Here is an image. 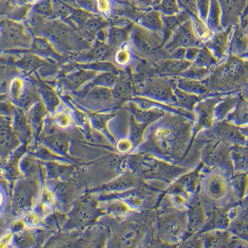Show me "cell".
Returning a JSON list of instances; mask_svg holds the SVG:
<instances>
[{"label": "cell", "instance_id": "46", "mask_svg": "<svg viewBox=\"0 0 248 248\" xmlns=\"http://www.w3.org/2000/svg\"><path fill=\"white\" fill-rule=\"evenodd\" d=\"M47 108H46L43 102L37 101L33 106L32 109L31 110L30 116L31 119L35 123H39L47 114Z\"/></svg>", "mask_w": 248, "mask_h": 248}, {"label": "cell", "instance_id": "3", "mask_svg": "<svg viewBox=\"0 0 248 248\" xmlns=\"http://www.w3.org/2000/svg\"><path fill=\"white\" fill-rule=\"evenodd\" d=\"M227 172L203 165L201 172L199 194L203 205L229 210L241 201L234 196Z\"/></svg>", "mask_w": 248, "mask_h": 248}, {"label": "cell", "instance_id": "22", "mask_svg": "<svg viewBox=\"0 0 248 248\" xmlns=\"http://www.w3.org/2000/svg\"><path fill=\"white\" fill-rule=\"evenodd\" d=\"M159 70L162 74L169 75H181L186 72L190 66L192 62L186 60H176L166 59L158 63Z\"/></svg>", "mask_w": 248, "mask_h": 248}, {"label": "cell", "instance_id": "33", "mask_svg": "<svg viewBox=\"0 0 248 248\" xmlns=\"http://www.w3.org/2000/svg\"><path fill=\"white\" fill-rule=\"evenodd\" d=\"M154 7L155 10L159 11L164 16L176 15L183 11L179 1L175 0L154 2Z\"/></svg>", "mask_w": 248, "mask_h": 248}, {"label": "cell", "instance_id": "57", "mask_svg": "<svg viewBox=\"0 0 248 248\" xmlns=\"http://www.w3.org/2000/svg\"><path fill=\"white\" fill-rule=\"evenodd\" d=\"M186 48H179L170 53L168 58L176 60H186Z\"/></svg>", "mask_w": 248, "mask_h": 248}, {"label": "cell", "instance_id": "31", "mask_svg": "<svg viewBox=\"0 0 248 248\" xmlns=\"http://www.w3.org/2000/svg\"><path fill=\"white\" fill-rule=\"evenodd\" d=\"M3 33L5 39L11 43H19L26 37L23 26L12 21L3 24Z\"/></svg>", "mask_w": 248, "mask_h": 248}, {"label": "cell", "instance_id": "18", "mask_svg": "<svg viewBox=\"0 0 248 248\" xmlns=\"http://www.w3.org/2000/svg\"><path fill=\"white\" fill-rule=\"evenodd\" d=\"M137 24L154 32H165L163 15L155 9L147 11L140 16Z\"/></svg>", "mask_w": 248, "mask_h": 248}, {"label": "cell", "instance_id": "50", "mask_svg": "<svg viewBox=\"0 0 248 248\" xmlns=\"http://www.w3.org/2000/svg\"><path fill=\"white\" fill-rule=\"evenodd\" d=\"M198 1V7L199 10V17L203 21L207 23L208 16H209L210 6H211L212 1H205L201 0Z\"/></svg>", "mask_w": 248, "mask_h": 248}, {"label": "cell", "instance_id": "56", "mask_svg": "<svg viewBox=\"0 0 248 248\" xmlns=\"http://www.w3.org/2000/svg\"><path fill=\"white\" fill-rule=\"evenodd\" d=\"M115 116V114H97L95 116L94 119L96 124L101 127H105L106 124L112 117Z\"/></svg>", "mask_w": 248, "mask_h": 248}, {"label": "cell", "instance_id": "52", "mask_svg": "<svg viewBox=\"0 0 248 248\" xmlns=\"http://www.w3.org/2000/svg\"><path fill=\"white\" fill-rule=\"evenodd\" d=\"M181 7L184 10L187 11L192 16H199V10L198 7V1H179Z\"/></svg>", "mask_w": 248, "mask_h": 248}, {"label": "cell", "instance_id": "51", "mask_svg": "<svg viewBox=\"0 0 248 248\" xmlns=\"http://www.w3.org/2000/svg\"><path fill=\"white\" fill-rule=\"evenodd\" d=\"M117 151L123 155L131 154L134 152V147L131 141L128 138L121 139L119 140L117 144Z\"/></svg>", "mask_w": 248, "mask_h": 248}, {"label": "cell", "instance_id": "49", "mask_svg": "<svg viewBox=\"0 0 248 248\" xmlns=\"http://www.w3.org/2000/svg\"><path fill=\"white\" fill-rule=\"evenodd\" d=\"M19 99L21 105L26 108H30L37 103L36 95L30 90L24 92L23 94H21V96H19Z\"/></svg>", "mask_w": 248, "mask_h": 248}, {"label": "cell", "instance_id": "37", "mask_svg": "<svg viewBox=\"0 0 248 248\" xmlns=\"http://www.w3.org/2000/svg\"><path fill=\"white\" fill-rule=\"evenodd\" d=\"M91 98L101 103H112L114 99L111 89L103 87H93L88 91Z\"/></svg>", "mask_w": 248, "mask_h": 248}, {"label": "cell", "instance_id": "5", "mask_svg": "<svg viewBox=\"0 0 248 248\" xmlns=\"http://www.w3.org/2000/svg\"><path fill=\"white\" fill-rule=\"evenodd\" d=\"M203 165L201 161L197 167L179 177L163 190V193L168 195L176 207L187 209L190 201L199 193L201 172Z\"/></svg>", "mask_w": 248, "mask_h": 248}, {"label": "cell", "instance_id": "29", "mask_svg": "<svg viewBox=\"0 0 248 248\" xmlns=\"http://www.w3.org/2000/svg\"><path fill=\"white\" fill-rule=\"evenodd\" d=\"M96 71L79 70L66 78V84L72 90H77L82 85L97 76Z\"/></svg>", "mask_w": 248, "mask_h": 248}, {"label": "cell", "instance_id": "35", "mask_svg": "<svg viewBox=\"0 0 248 248\" xmlns=\"http://www.w3.org/2000/svg\"><path fill=\"white\" fill-rule=\"evenodd\" d=\"M194 63L199 66H202V67L212 70V72L218 65V62L204 46L202 48L200 54Z\"/></svg>", "mask_w": 248, "mask_h": 248}, {"label": "cell", "instance_id": "24", "mask_svg": "<svg viewBox=\"0 0 248 248\" xmlns=\"http://www.w3.org/2000/svg\"><path fill=\"white\" fill-rule=\"evenodd\" d=\"M231 158L234 172H248V145H235L232 147Z\"/></svg>", "mask_w": 248, "mask_h": 248}, {"label": "cell", "instance_id": "9", "mask_svg": "<svg viewBox=\"0 0 248 248\" xmlns=\"http://www.w3.org/2000/svg\"><path fill=\"white\" fill-rule=\"evenodd\" d=\"M202 46V42L195 34L192 17L174 31L164 48L170 54L179 48H187L192 46Z\"/></svg>", "mask_w": 248, "mask_h": 248}, {"label": "cell", "instance_id": "32", "mask_svg": "<svg viewBox=\"0 0 248 248\" xmlns=\"http://www.w3.org/2000/svg\"><path fill=\"white\" fill-rule=\"evenodd\" d=\"M118 74L114 72H105L99 75H97L96 78L88 86V88L93 87H103L112 89L119 80Z\"/></svg>", "mask_w": 248, "mask_h": 248}, {"label": "cell", "instance_id": "36", "mask_svg": "<svg viewBox=\"0 0 248 248\" xmlns=\"http://www.w3.org/2000/svg\"><path fill=\"white\" fill-rule=\"evenodd\" d=\"M212 70L204 67H202L192 64V66L186 72L179 75V77L187 78L196 79L199 81H205L211 75Z\"/></svg>", "mask_w": 248, "mask_h": 248}, {"label": "cell", "instance_id": "61", "mask_svg": "<svg viewBox=\"0 0 248 248\" xmlns=\"http://www.w3.org/2000/svg\"><path fill=\"white\" fill-rule=\"evenodd\" d=\"M97 4H98L99 9L104 12H108L110 9V5H111L110 2L107 1H99Z\"/></svg>", "mask_w": 248, "mask_h": 248}, {"label": "cell", "instance_id": "6", "mask_svg": "<svg viewBox=\"0 0 248 248\" xmlns=\"http://www.w3.org/2000/svg\"><path fill=\"white\" fill-rule=\"evenodd\" d=\"M130 39L135 49L143 56L156 54L165 44V32H154L137 23L133 25Z\"/></svg>", "mask_w": 248, "mask_h": 248}, {"label": "cell", "instance_id": "44", "mask_svg": "<svg viewBox=\"0 0 248 248\" xmlns=\"http://www.w3.org/2000/svg\"><path fill=\"white\" fill-rule=\"evenodd\" d=\"M177 248H203V239L201 233L190 234Z\"/></svg>", "mask_w": 248, "mask_h": 248}, {"label": "cell", "instance_id": "23", "mask_svg": "<svg viewBox=\"0 0 248 248\" xmlns=\"http://www.w3.org/2000/svg\"><path fill=\"white\" fill-rule=\"evenodd\" d=\"M174 94L176 97L177 106H179V108L190 112L193 111L199 102L205 98V96H198L183 92L177 88L176 85L174 87Z\"/></svg>", "mask_w": 248, "mask_h": 248}, {"label": "cell", "instance_id": "59", "mask_svg": "<svg viewBox=\"0 0 248 248\" xmlns=\"http://www.w3.org/2000/svg\"><path fill=\"white\" fill-rule=\"evenodd\" d=\"M78 3L80 4L82 7L86 9V10H90V9H93V10H96V4H95L94 2L93 1H79Z\"/></svg>", "mask_w": 248, "mask_h": 248}, {"label": "cell", "instance_id": "8", "mask_svg": "<svg viewBox=\"0 0 248 248\" xmlns=\"http://www.w3.org/2000/svg\"><path fill=\"white\" fill-rule=\"evenodd\" d=\"M223 98V97L219 96L205 97L203 100L199 102L195 108L196 112V123L194 125L190 152L193 146L195 139L199 133L203 130L211 129L214 127L216 123V119H215L216 108Z\"/></svg>", "mask_w": 248, "mask_h": 248}, {"label": "cell", "instance_id": "58", "mask_svg": "<svg viewBox=\"0 0 248 248\" xmlns=\"http://www.w3.org/2000/svg\"><path fill=\"white\" fill-rule=\"evenodd\" d=\"M23 88V83L20 79H16L12 85V93L15 97H19Z\"/></svg>", "mask_w": 248, "mask_h": 248}, {"label": "cell", "instance_id": "28", "mask_svg": "<svg viewBox=\"0 0 248 248\" xmlns=\"http://www.w3.org/2000/svg\"><path fill=\"white\" fill-rule=\"evenodd\" d=\"M231 185L234 196L241 201L248 197V172H234L231 178Z\"/></svg>", "mask_w": 248, "mask_h": 248}, {"label": "cell", "instance_id": "43", "mask_svg": "<svg viewBox=\"0 0 248 248\" xmlns=\"http://www.w3.org/2000/svg\"><path fill=\"white\" fill-rule=\"evenodd\" d=\"M42 91H43L44 97H45L49 108L52 109L56 110L61 104V99H60L58 94L52 88L46 84L42 85Z\"/></svg>", "mask_w": 248, "mask_h": 248}, {"label": "cell", "instance_id": "41", "mask_svg": "<svg viewBox=\"0 0 248 248\" xmlns=\"http://www.w3.org/2000/svg\"><path fill=\"white\" fill-rule=\"evenodd\" d=\"M107 24V21L104 19L103 17L95 16H92L83 28H85V30L88 34L95 35L97 34L99 31L103 30V28L105 27Z\"/></svg>", "mask_w": 248, "mask_h": 248}, {"label": "cell", "instance_id": "48", "mask_svg": "<svg viewBox=\"0 0 248 248\" xmlns=\"http://www.w3.org/2000/svg\"><path fill=\"white\" fill-rule=\"evenodd\" d=\"M34 11L37 15L48 16L54 13V7L51 1H40L35 6Z\"/></svg>", "mask_w": 248, "mask_h": 248}, {"label": "cell", "instance_id": "2", "mask_svg": "<svg viewBox=\"0 0 248 248\" xmlns=\"http://www.w3.org/2000/svg\"><path fill=\"white\" fill-rule=\"evenodd\" d=\"M156 236L163 242L178 245L190 235L187 209L176 207L163 192L156 208Z\"/></svg>", "mask_w": 248, "mask_h": 248}, {"label": "cell", "instance_id": "54", "mask_svg": "<svg viewBox=\"0 0 248 248\" xmlns=\"http://www.w3.org/2000/svg\"><path fill=\"white\" fill-rule=\"evenodd\" d=\"M178 245H172L163 242L156 236V234L152 237L148 248H177Z\"/></svg>", "mask_w": 248, "mask_h": 248}, {"label": "cell", "instance_id": "27", "mask_svg": "<svg viewBox=\"0 0 248 248\" xmlns=\"http://www.w3.org/2000/svg\"><path fill=\"white\" fill-rule=\"evenodd\" d=\"M222 10L220 1H212L209 16L207 21L208 27L212 34L225 30L222 26Z\"/></svg>", "mask_w": 248, "mask_h": 248}, {"label": "cell", "instance_id": "16", "mask_svg": "<svg viewBox=\"0 0 248 248\" xmlns=\"http://www.w3.org/2000/svg\"><path fill=\"white\" fill-rule=\"evenodd\" d=\"M203 248H228L232 234L228 230H216L201 233Z\"/></svg>", "mask_w": 248, "mask_h": 248}, {"label": "cell", "instance_id": "47", "mask_svg": "<svg viewBox=\"0 0 248 248\" xmlns=\"http://www.w3.org/2000/svg\"><path fill=\"white\" fill-rule=\"evenodd\" d=\"M132 53L129 46H125L117 50L115 54V61L119 65L125 66L128 65L131 61Z\"/></svg>", "mask_w": 248, "mask_h": 248}, {"label": "cell", "instance_id": "17", "mask_svg": "<svg viewBox=\"0 0 248 248\" xmlns=\"http://www.w3.org/2000/svg\"><path fill=\"white\" fill-rule=\"evenodd\" d=\"M248 29L241 28L240 24L234 26L231 44V54L233 56L247 59Z\"/></svg>", "mask_w": 248, "mask_h": 248}, {"label": "cell", "instance_id": "53", "mask_svg": "<svg viewBox=\"0 0 248 248\" xmlns=\"http://www.w3.org/2000/svg\"><path fill=\"white\" fill-rule=\"evenodd\" d=\"M92 16L89 12L81 10H77L74 14V19L76 20L77 23L83 28L85 27L86 23H87L88 20L91 18Z\"/></svg>", "mask_w": 248, "mask_h": 248}, {"label": "cell", "instance_id": "25", "mask_svg": "<svg viewBox=\"0 0 248 248\" xmlns=\"http://www.w3.org/2000/svg\"><path fill=\"white\" fill-rule=\"evenodd\" d=\"M248 101L244 97H241L233 111L227 117L226 121L236 127L248 126Z\"/></svg>", "mask_w": 248, "mask_h": 248}, {"label": "cell", "instance_id": "38", "mask_svg": "<svg viewBox=\"0 0 248 248\" xmlns=\"http://www.w3.org/2000/svg\"><path fill=\"white\" fill-rule=\"evenodd\" d=\"M195 34L202 43H205L211 37L212 33L208 27L207 24L203 21L200 17L192 16Z\"/></svg>", "mask_w": 248, "mask_h": 248}, {"label": "cell", "instance_id": "11", "mask_svg": "<svg viewBox=\"0 0 248 248\" xmlns=\"http://www.w3.org/2000/svg\"><path fill=\"white\" fill-rule=\"evenodd\" d=\"M218 138L230 144L235 145H248V126L236 127L226 121L216 122L211 128Z\"/></svg>", "mask_w": 248, "mask_h": 248}, {"label": "cell", "instance_id": "55", "mask_svg": "<svg viewBox=\"0 0 248 248\" xmlns=\"http://www.w3.org/2000/svg\"><path fill=\"white\" fill-rule=\"evenodd\" d=\"M202 46H192L186 48V61L194 63L198 58Z\"/></svg>", "mask_w": 248, "mask_h": 248}, {"label": "cell", "instance_id": "40", "mask_svg": "<svg viewBox=\"0 0 248 248\" xmlns=\"http://www.w3.org/2000/svg\"><path fill=\"white\" fill-rule=\"evenodd\" d=\"M114 48L105 42H99L93 52V58L97 61H106L114 54Z\"/></svg>", "mask_w": 248, "mask_h": 248}, {"label": "cell", "instance_id": "10", "mask_svg": "<svg viewBox=\"0 0 248 248\" xmlns=\"http://www.w3.org/2000/svg\"><path fill=\"white\" fill-rule=\"evenodd\" d=\"M234 26H230L221 32L212 34L203 46L210 51L218 64L225 63L231 54V44Z\"/></svg>", "mask_w": 248, "mask_h": 248}, {"label": "cell", "instance_id": "26", "mask_svg": "<svg viewBox=\"0 0 248 248\" xmlns=\"http://www.w3.org/2000/svg\"><path fill=\"white\" fill-rule=\"evenodd\" d=\"M133 25L134 24L127 27L112 28L108 33V45L114 49L124 46L130 39Z\"/></svg>", "mask_w": 248, "mask_h": 248}, {"label": "cell", "instance_id": "15", "mask_svg": "<svg viewBox=\"0 0 248 248\" xmlns=\"http://www.w3.org/2000/svg\"><path fill=\"white\" fill-rule=\"evenodd\" d=\"M147 183L137 176L132 170L128 169L123 172V175L118 179L108 185L107 188L110 191L120 193L145 185Z\"/></svg>", "mask_w": 248, "mask_h": 248}, {"label": "cell", "instance_id": "34", "mask_svg": "<svg viewBox=\"0 0 248 248\" xmlns=\"http://www.w3.org/2000/svg\"><path fill=\"white\" fill-rule=\"evenodd\" d=\"M114 98L119 100H126L130 99L132 96V90L129 80L126 78L120 79L117 81L116 85L112 89Z\"/></svg>", "mask_w": 248, "mask_h": 248}, {"label": "cell", "instance_id": "42", "mask_svg": "<svg viewBox=\"0 0 248 248\" xmlns=\"http://www.w3.org/2000/svg\"><path fill=\"white\" fill-rule=\"evenodd\" d=\"M13 134L7 122L0 121V151L9 147Z\"/></svg>", "mask_w": 248, "mask_h": 248}, {"label": "cell", "instance_id": "12", "mask_svg": "<svg viewBox=\"0 0 248 248\" xmlns=\"http://www.w3.org/2000/svg\"><path fill=\"white\" fill-rule=\"evenodd\" d=\"M187 212L190 233H201L207 221V213L199 193L190 201Z\"/></svg>", "mask_w": 248, "mask_h": 248}, {"label": "cell", "instance_id": "19", "mask_svg": "<svg viewBox=\"0 0 248 248\" xmlns=\"http://www.w3.org/2000/svg\"><path fill=\"white\" fill-rule=\"evenodd\" d=\"M176 86L183 92L198 96H204L209 92L205 81L196 80L183 77L177 78Z\"/></svg>", "mask_w": 248, "mask_h": 248}, {"label": "cell", "instance_id": "39", "mask_svg": "<svg viewBox=\"0 0 248 248\" xmlns=\"http://www.w3.org/2000/svg\"><path fill=\"white\" fill-rule=\"evenodd\" d=\"M19 65L28 72H32L37 68H39L46 63L45 60L40 58L35 55H26L21 61L19 62Z\"/></svg>", "mask_w": 248, "mask_h": 248}, {"label": "cell", "instance_id": "60", "mask_svg": "<svg viewBox=\"0 0 248 248\" xmlns=\"http://www.w3.org/2000/svg\"><path fill=\"white\" fill-rule=\"evenodd\" d=\"M57 121H58V123L61 124V125H62V126L68 125L70 122L69 116L65 114H61L58 116Z\"/></svg>", "mask_w": 248, "mask_h": 248}, {"label": "cell", "instance_id": "7", "mask_svg": "<svg viewBox=\"0 0 248 248\" xmlns=\"http://www.w3.org/2000/svg\"><path fill=\"white\" fill-rule=\"evenodd\" d=\"M170 78H158L148 81L144 85L139 96L148 97L166 105L177 106L176 99L174 94V87L176 85Z\"/></svg>", "mask_w": 248, "mask_h": 248}, {"label": "cell", "instance_id": "21", "mask_svg": "<svg viewBox=\"0 0 248 248\" xmlns=\"http://www.w3.org/2000/svg\"><path fill=\"white\" fill-rule=\"evenodd\" d=\"M243 96L240 94H230L223 97L218 104L215 112L216 122L225 121L227 117L233 111Z\"/></svg>", "mask_w": 248, "mask_h": 248}, {"label": "cell", "instance_id": "14", "mask_svg": "<svg viewBox=\"0 0 248 248\" xmlns=\"http://www.w3.org/2000/svg\"><path fill=\"white\" fill-rule=\"evenodd\" d=\"M248 197L240 202L236 216L230 221L228 230L232 235L247 240L248 238Z\"/></svg>", "mask_w": 248, "mask_h": 248}, {"label": "cell", "instance_id": "13", "mask_svg": "<svg viewBox=\"0 0 248 248\" xmlns=\"http://www.w3.org/2000/svg\"><path fill=\"white\" fill-rule=\"evenodd\" d=\"M222 10V26L225 29L240 23L241 15L248 6V1H220Z\"/></svg>", "mask_w": 248, "mask_h": 248}, {"label": "cell", "instance_id": "4", "mask_svg": "<svg viewBox=\"0 0 248 248\" xmlns=\"http://www.w3.org/2000/svg\"><path fill=\"white\" fill-rule=\"evenodd\" d=\"M127 162L128 169L146 182L158 181L168 186L193 169L185 166L173 165L152 155L140 153L128 155Z\"/></svg>", "mask_w": 248, "mask_h": 248}, {"label": "cell", "instance_id": "30", "mask_svg": "<svg viewBox=\"0 0 248 248\" xmlns=\"http://www.w3.org/2000/svg\"><path fill=\"white\" fill-rule=\"evenodd\" d=\"M149 126L148 124L139 123L134 117L132 116L131 127H130L128 139L131 141L133 147H134V152L133 153L136 152L137 148L145 141L146 132Z\"/></svg>", "mask_w": 248, "mask_h": 248}, {"label": "cell", "instance_id": "1", "mask_svg": "<svg viewBox=\"0 0 248 248\" xmlns=\"http://www.w3.org/2000/svg\"><path fill=\"white\" fill-rule=\"evenodd\" d=\"M151 125L145 141L134 153L182 165L189 154L194 125L187 119L163 117Z\"/></svg>", "mask_w": 248, "mask_h": 248}, {"label": "cell", "instance_id": "45", "mask_svg": "<svg viewBox=\"0 0 248 248\" xmlns=\"http://www.w3.org/2000/svg\"><path fill=\"white\" fill-rule=\"evenodd\" d=\"M35 48L42 54L52 57L53 58L58 57V55L53 49L52 46L47 40L43 38H39L35 40L34 43Z\"/></svg>", "mask_w": 248, "mask_h": 248}, {"label": "cell", "instance_id": "20", "mask_svg": "<svg viewBox=\"0 0 248 248\" xmlns=\"http://www.w3.org/2000/svg\"><path fill=\"white\" fill-rule=\"evenodd\" d=\"M131 108L133 112L132 116L140 123L148 124L151 125L153 124L165 116L166 112L163 110L157 108L143 109L140 108L134 103H132Z\"/></svg>", "mask_w": 248, "mask_h": 248}]
</instances>
